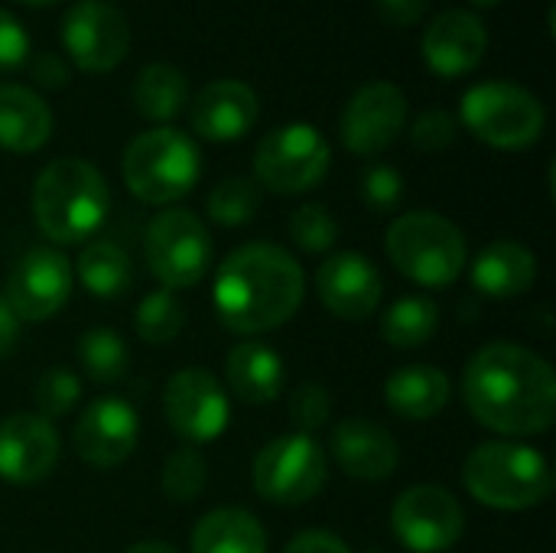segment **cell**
<instances>
[{
    "instance_id": "cell-1",
    "label": "cell",
    "mask_w": 556,
    "mask_h": 553,
    "mask_svg": "<svg viewBox=\"0 0 556 553\" xmlns=\"http://www.w3.org/2000/svg\"><path fill=\"white\" fill-rule=\"evenodd\" d=\"M472 417L502 437H538L556 420V375L547 359L518 342L479 349L463 375Z\"/></svg>"
},
{
    "instance_id": "cell-2",
    "label": "cell",
    "mask_w": 556,
    "mask_h": 553,
    "mask_svg": "<svg viewBox=\"0 0 556 553\" xmlns=\"http://www.w3.org/2000/svg\"><path fill=\"white\" fill-rule=\"evenodd\" d=\"M306 297V277L296 257L267 241L235 248L212 284V303L225 329L261 336L296 316Z\"/></svg>"
},
{
    "instance_id": "cell-3",
    "label": "cell",
    "mask_w": 556,
    "mask_h": 553,
    "mask_svg": "<svg viewBox=\"0 0 556 553\" xmlns=\"http://www.w3.org/2000/svg\"><path fill=\"white\" fill-rule=\"evenodd\" d=\"M111 212V189L101 169L81 156L46 163L33 183L36 228L55 244H81Z\"/></svg>"
},
{
    "instance_id": "cell-4",
    "label": "cell",
    "mask_w": 556,
    "mask_h": 553,
    "mask_svg": "<svg viewBox=\"0 0 556 553\" xmlns=\"http://www.w3.org/2000/svg\"><path fill=\"white\" fill-rule=\"evenodd\" d=\"M466 492L495 512H528L554 492V473L541 450L515 440L479 443L463 463Z\"/></svg>"
},
{
    "instance_id": "cell-5",
    "label": "cell",
    "mask_w": 556,
    "mask_h": 553,
    "mask_svg": "<svg viewBox=\"0 0 556 553\" xmlns=\"http://www.w3.org/2000/svg\"><path fill=\"white\" fill-rule=\"evenodd\" d=\"M391 264L420 287H450L469 264V244L459 225L437 212L397 215L384 235Z\"/></svg>"
},
{
    "instance_id": "cell-6",
    "label": "cell",
    "mask_w": 556,
    "mask_h": 553,
    "mask_svg": "<svg viewBox=\"0 0 556 553\" xmlns=\"http://www.w3.org/2000/svg\"><path fill=\"white\" fill-rule=\"evenodd\" d=\"M124 183L147 205H169L192 192L202 173L199 147L176 127H150L124 150Z\"/></svg>"
},
{
    "instance_id": "cell-7",
    "label": "cell",
    "mask_w": 556,
    "mask_h": 553,
    "mask_svg": "<svg viewBox=\"0 0 556 553\" xmlns=\"http://www.w3.org/2000/svg\"><path fill=\"white\" fill-rule=\"evenodd\" d=\"M459 121L495 150H525L541 140L547 114L534 91L515 81H482L463 95Z\"/></svg>"
},
{
    "instance_id": "cell-8",
    "label": "cell",
    "mask_w": 556,
    "mask_h": 553,
    "mask_svg": "<svg viewBox=\"0 0 556 553\" xmlns=\"http://www.w3.org/2000/svg\"><path fill=\"white\" fill-rule=\"evenodd\" d=\"M143 261L163 290L195 287L212 264V235L189 209H163L143 231Z\"/></svg>"
},
{
    "instance_id": "cell-9",
    "label": "cell",
    "mask_w": 556,
    "mask_h": 553,
    "mask_svg": "<svg viewBox=\"0 0 556 553\" xmlns=\"http://www.w3.org/2000/svg\"><path fill=\"white\" fill-rule=\"evenodd\" d=\"M332 150L326 137L303 121L270 130L254 153V183L277 192L296 196L319 186L329 173Z\"/></svg>"
},
{
    "instance_id": "cell-10",
    "label": "cell",
    "mask_w": 556,
    "mask_h": 553,
    "mask_svg": "<svg viewBox=\"0 0 556 553\" xmlns=\"http://www.w3.org/2000/svg\"><path fill=\"white\" fill-rule=\"evenodd\" d=\"M251 479L257 495L270 505H306L329 479L326 450L309 433H283L257 453Z\"/></svg>"
},
{
    "instance_id": "cell-11",
    "label": "cell",
    "mask_w": 556,
    "mask_h": 553,
    "mask_svg": "<svg viewBox=\"0 0 556 553\" xmlns=\"http://www.w3.org/2000/svg\"><path fill=\"white\" fill-rule=\"evenodd\" d=\"M391 531L410 553H446L466 531V512L443 486H414L394 502Z\"/></svg>"
},
{
    "instance_id": "cell-12",
    "label": "cell",
    "mask_w": 556,
    "mask_h": 553,
    "mask_svg": "<svg viewBox=\"0 0 556 553\" xmlns=\"http://www.w3.org/2000/svg\"><path fill=\"white\" fill-rule=\"evenodd\" d=\"M163 411L173 433L189 447L218 440L231 420V401L208 368H179L166 381Z\"/></svg>"
},
{
    "instance_id": "cell-13",
    "label": "cell",
    "mask_w": 556,
    "mask_h": 553,
    "mask_svg": "<svg viewBox=\"0 0 556 553\" xmlns=\"http://www.w3.org/2000/svg\"><path fill=\"white\" fill-rule=\"evenodd\" d=\"M62 42L75 68L111 72L130 49V26L124 13L104 0H81L62 16Z\"/></svg>"
},
{
    "instance_id": "cell-14",
    "label": "cell",
    "mask_w": 556,
    "mask_h": 553,
    "mask_svg": "<svg viewBox=\"0 0 556 553\" xmlns=\"http://www.w3.org/2000/svg\"><path fill=\"white\" fill-rule=\"evenodd\" d=\"M72 261L52 248L26 251L7 277V303L20 323L52 319L72 297Z\"/></svg>"
},
{
    "instance_id": "cell-15",
    "label": "cell",
    "mask_w": 556,
    "mask_h": 553,
    "mask_svg": "<svg viewBox=\"0 0 556 553\" xmlns=\"http://www.w3.org/2000/svg\"><path fill=\"white\" fill-rule=\"evenodd\" d=\"M407 124V98L394 81L362 85L342 111V143L358 156L388 150Z\"/></svg>"
},
{
    "instance_id": "cell-16",
    "label": "cell",
    "mask_w": 556,
    "mask_h": 553,
    "mask_svg": "<svg viewBox=\"0 0 556 553\" xmlns=\"http://www.w3.org/2000/svg\"><path fill=\"white\" fill-rule=\"evenodd\" d=\"M137 440H140V420H137V411L124 398L91 401L72 430L75 453L91 469L121 466L137 450Z\"/></svg>"
},
{
    "instance_id": "cell-17",
    "label": "cell",
    "mask_w": 556,
    "mask_h": 553,
    "mask_svg": "<svg viewBox=\"0 0 556 553\" xmlns=\"http://www.w3.org/2000/svg\"><path fill=\"white\" fill-rule=\"evenodd\" d=\"M316 293H319V303L336 319L362 323L375 316V310L381 306L384 284H381L378 267L365 254L342 251V254H332L326 264H319Z\"/></svg>"
},
{
    "instance_id": "cell-18",
    "label": "cell",
    "mask_w": 556,
    "mask_h": 553,
    "mask_svg": "<svg viewBox=\"0 0 556 553\" xmlns=\"http://www.w3.org/2000/svg\"><path fill=\"white\" fill-rule=\"evenodd\" d=\"M59 433L39 414H10L0 420V479L36 486L59 463Z\"/></svg>"
},
{
    "instance_id": "cell-19",
    "label": "cell",
    "mask_w": 556,
    "mask_h": 553,
    "mask_svg": "<svg viewBox=\"0 0 556 553\" xmlns=\"http://www.w3.org/2000/svg\"><path fill=\"white\" fill-rule=\"evenodd\" d=\"M485 23L469 10H446L424 33V59L443 78L469 75L485 59Z\"/></svg>"
},
{
    "instance_id": "cell-20",
    "label": "cell",
    "mask_w": 556,
    "mask_h": 553,
    "mask_svg": "<svg viewBox=\"0 0 556 553\" xmlns=\"http://www.w3.org/2000/svg\"><path fill=\"white\" fill-rule=\"evenodd\" d=\"M257 111L261 104L251 85L238 78H218V81H208L192 98V130L202 140L231 143V140H241L254 127Z\"/></svg>"
},
{
    "instance_id": "cell-21",
    "label": "cell",
    "mask_w": 556,
    "mask_h": 553,
    "mask_svg": "<svg viewBox=\"0 0 556 553\" xmlns=\"http://www.w3.org/2000/svg\"><path fill=\"white\" fill-rule=\"evenodd\" d=\"M332 456L345 476L362 482H384L401 463L397 440L375 420L349 417L332 430Z\"/></svg>"
},
{
    "instance_id": "cell-22",
    "label": "cell",
    "mask_w": 556,
    "mask_h": 553,
    "mask_svg": "<svg viewBox=\"0 0 556 553\" xmlns=\"http://www.w3.org/2000/svg\"><path fill=\"white\" fill-rule=\"evenodd\" d=\"M538 284V254L521 241H492L472 261V287L492 300H515Z\"/></svg>"
},
{
    "instance_id": "cell-23",
    "label": "cell",
    "mask_w": 556,
    "mask_h": 553,
    "mask_svg": "<svg viewBox=\"0 0 556 553\" xmlns=\"http://www.w3.org/2000/svg\"><path fill=\"white\" fill-rule=\"evenodd\" d=\"M225 378H228V388L238 401L261 407V404H270L283 394L287 368H283V359L270 345L238 342L228 352Z\"/></svg>"
},
{
    "instance_id": "cell-24",
    "label": "cell",
    "mask_w": 556,
    "mask_h": 553,
    "mask_svg": "<svg viewBox=\"0 0 556 553\" xmlns=\"http://www.w3.org/2000/svg\"><path fill=\"white\" fill-rule=\"evenodd\" d=\"M384 401L401 420H433L450 404V378L437 365H404L388 378Z\"/></svg>"
},
{
    "instance_id": "cell-25",
    "label": "cell",
    "mask_w": 556,
    "mask_h": 553,
    "mask_svg": "<svg viewBox=\"0 0 556 553\" xmlns=\"http://www.w3.org/2000/svg\"><path fill=\"white\" fill-rule=\"evenodd\" d=\"M52 134L49 104L26 85H0V150L33 153Z\"/></svg>"
},
{
    "instance_id": "cell-26",
    "label": "cell",
    "mask_w": 556,
    "mask_h": 553,
    "mask_svg": "<svg viewBox=\"0 0 556 553\" xmlns=\"http://www.w3.org/2000/svg\"><path fill=\"white\" fill-rule=\"evenodd\" d=\"M192 553H267L264 525L244 508H215L189 535Z\"/></svg>"
},
{
    "instance_id": "cell-27",
    "label": "cell",
    "mask_w": 556,
    "mask_h": 553,
    "mask_svg": "<svg viewBox=\"0 0 556 553\" xmlns=\"http://www.w3.org/2000/svg\"><path fill=\"white\" fill-rule=\"evenodd\" d=\"M75 277L91 297L114 300V297H124L130 290L134 261L117 241L98 238V241H88L81 248V254L75 261Z\"/></svg>"
},
{
    "instance_id": "cell-28",
    "label": "cell",
    "mask_w": 556,
    "mask_h": 553,
    "mask_svg": "<svg viewBox=\"0 0 556 553\" xmlns=\"http://www.w3.org/2000/svg\"><path fill=\"white\" fill-rule=\"evenodd\" d=\"M186 101H189V85L176 65L150 62L140 68V75L134 81V108L147 121H156L163 127L186 108Z\"/></svg>"
},
{
    "instance_id": "cell-29",
    "label": "cell",
    "mask_w": 556,
    "mask_h": 553,
    "mask_svg": "<svg viewBox=\"0 0 556 553\" xmlns=\"http://www.w3.org/2000/svg\"><path fill=\"white\" fill-rule=\"evenodd\" d=\"M437 326H440V310L433 300L404 297L384 313L381 336L391 349H420L437 336Z\"/></svg>"
},
{
    "instance_id": "cell-30",
    "label": "cell",
    "mask_w": 556,
    "mask_h": 553,
    "mask_svg": "<svg viewBox=\"0 0 556 553\" xmlns=\"http://www.w3.org/2000/svg\"><path fill=\"white\" fill-rule=\"evenodd\" d=\"M78 365L98 385H114L130 368V349L121 332L114 329H88L78 336Z\"/></svg>"
},
{
    "instance_id": "cell-31",
    "label": "cell",
    "mask_w": 556,
    "mask_h": 553,
    "mask_svg": "<svg viewBox=\"0 0 556 553\" xmlns=\"http://www.w3.org/2000/svg\"><path fill=\"white\" fill-rule=\"evenodd\" d=\"M186 326V310L179 303V297L173 290H153L137 303V316H134V329L140 336V342L147 345H166L173 342Z\"/></svg>"
},
{
    "instance_id": "cell-32",
    "label": "cell",
    "mask_w": 556,
    "mask_h": 553,
    "mask_svg": "<svg viewBox=\"0 0 556 553\" xmlns=\"http://www.w3.org/2000/svg\"><path fill=\"white\" fill-rule=\"evenodd\" d=\"M205 482H208V463L195 447L186 443V447H179V450H173L166 456L160 486H163L169 502H176V505L195 502L205 492Z\"/></svg>"
},
{
    "instance_id": "cell-33",
    "label": "cell",
    "mask_w": 556,
    "mask_h": 553,
    "mask_svg": "<svg viewBox=\"0 0 556 553\" xmlns=\"http://www.w3.org/2000/svg\"><path fill=\"white\" fill-rule=\"evenodd\" d=\"M261 209V186L248 176H228L208 192V215L225 228L248 225Z\"/></svg>"
},
{
    "instance_id": "cell-34",
    "label": "cell",
    "mask_w": 556,
    "mask_h": 553,
    "mask_svg": "<svg viewBox=\"0 0 556 553\" xmlns=\"http://www.w3.org/2000/svg\"><path fill=\"white\" fill-rule=\"evenodd\" d=\"M81 401V378L72 372V368H46L36 385H33V404H36V414L42 420H59L65 414L75 411V404Z\"/></svg>"
},
{
    "instance_id": "cell-35",
    "label": "cell",
    "mask_w": 556,
    "mask_h": 553,
    "mask_svg": "<svg viewBox=\"0 0 556 553\" xmlns=\"http://www.w3.org/2000/svg\"><path fill=\"white\" fill-rule=\"evenodd\" d=\"M290 238L306 251V254H323L336 244L339 238V225L332 218V212L326 205H300L290 215Z\"/></svg>"
},
{
    "instance_id": "cell-36",
    "label": "cell",
    "mask_w": 556,
    "mask_h": 553,
    "mask_svg": "<svg viewBox=\"0 0 556 553\" xmlns=\"http://www.w3.org/2000/svg\"><path fill=\"white\" fill-rule=\"evenodd\" d=\"M332 417V398L323 385L306 381L290 394V420L296 424V433H309L326 427Z\"/></svg>"
},
{
    "instance_id": "cell-37",
    "label": "cell",
    "mask_w": 556,
    "mask_h": 553,
    "mask_svg": "<svg viewBox=\"0 0 556 553\" xmlns=\"http://www.w3.org/2000/svg\"><path fill=\"white\" fill-rule=\"evenodd\" d=\"M362 199L371 212H394L404 199V179L394 166L375 163L362 176Z\"/></svg>"
},
{
    "instance_id": "cell-38",
    "label": "cell",
    "mask_w": 556,
    "mask_h": 553,
    "mask_svg": "<svg viewBox=\"0 0 556 553\" xmlns=\"http://www.w3.org/2000/svg\"><path fill=\"white\" fill-rule=\"evenodd\" d=\"M456 134H459L456 117H453L450 111H443V108H430V111H424V114L414 121L410 140H414V147L424 150V153H440V150H446V147L456 143Z\"/></svg>"
},
{
    "instance_id": "cell-39",
    "label": "cell",
    "mask_w": 556,
    "mask_h": 553,
    "mask_svg": "<svg viewBox=\"0 0 556 553\" xmlns=\"http://www.w3.org/2000/svg\"><path fill=\"white\" fill-rule=\"evenodd\" d=\"M29 62V36L23 23L0 7V75L16 72Z\"/></svg>"
},
{
    "instance_id": "cell-40",
    "label": "cell",
    "mask_w": 556,
    "mask_h": 553,
    "mask_svg": "<svg viewBox=\"0 0 556 553\" xmlns=\"http://www.w3.org/2000/svg\"><path fill=\"white\" fill-rule=\"evenodd\" d=\"M283 553H352V551H349V544H345L342 538H336V535H329V531H303V535H296V538L287 544V551Z\"/></svg>"
},
{
    "instance_id": "cell-41",
    "label": "cell",
    "mask_w": 556,
    "mask_h": 553,
    "mask_svg": "<svg viewBox=\"0 0 556 553\" xmlns=\"http://www.w3.org/2000/svg\"><path fill=\"white\" fill-rule=\"evenodd\" d=\"M430 0H378V10L394 26H410L427 13Z\"/></svg>"
},
{
    "instance_id": "cell-42",
    "label": "cell",
    "mask_w": 556,
    "mask_h": 553,
    "mask_svg": "<svg viewBox=\"0 0 556 553\" xmlns=\"http://www.w3.org/2000/svg\"><path fill=\"white\" fill-rule=\"evenodd\" d=\"M29 72H33V78H36L39 85H46V88H59V85H65V81H68V72H65L62 59H59V55H52V52L36 55Z\"/></svg>"
},
{
    "instance_id": "cell-43",
    "label": "cell",
    "mask_w": 556,
    "mask_h": 553,
    "mask_svg": "<svg viewBox=\"0 0 556 553\" xmlns=\"http://www.w3.org/2000/svg\"><path fill=\"white\" fill-rule=\"evenodd\" d=\"M16 339H20V319L13 316V310H10L7 297L0 293V359L13 352Z\"/></svg>"
},
{
    "instance_id": "cell-44",
    "label": "cell",
    "mask_w": 556,
    "mask_h": 553,
    "mask_svg": "<svg viewBox=\"0 0 556 553\" xmlns=\"http://www.w3.org/2000/svg\"><path fill=\"white\" fill-rule=\"evenodd\" d=\"M127 553H179L173 544H163V541H140L134 548H127Z\"/></svg>"
},
{
    "instance_id": "cell-45",
    "label": "cell",
    "mask_w": 556,
    "mask_h": 553,
    "mask_svg": "<svg viewBox=\"0 0 556 553\" xmlns=\"http://www.w3.org/2000/svg\"><path fill=\"white\" fill-rule=\"evenodd\" d=\"M20 3H26V7H46V3H55V0H20Z\"/></svg>"
},
{
    "instance_id": "cell-46",
    "label": "cell",
    "mask_w": 556,
    "mask_h": 553,
    "mask_svg": "<svg viewBox=\"0 0 556 553\" xmlns=\"http://www.w3.org/2000/svg\"><path fill=\"white\" fill-rule=\"evenodd\" d=\"M469 3H476V7H495V3H502V0H469Z\"/></svg>"
},
{
    "instance_id": "cell-47",
    "label": "cell",
    "mask_w": 556,
    "mask_h": 553,
    "mask_svg": "<svg viewBox=\"0 0 556 553\" xmlns=\"http://www.w3.org/2000/svg\"><path fill=\"white\" fill-rule=\"evenodd\" d=\"M368 553H384V551H368Z\"/></svg>"
}]
</instances>
